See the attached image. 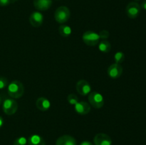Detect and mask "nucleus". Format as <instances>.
<instances>
[{
  "label": "nucleus",
  "mask_w": 146,
  "mask_h": 145,
  "mask_svg": "<svg viewBox=\"0 0 146 145\" xmlns=\"http://www.w3.org/2000/svg\"><path fill=\"white\" fill-rule=\"evenodd\" d=\"M76 88L78 93L80 95H82V96L88 95L91 91V85L86 80H78L77 82L76 85Z\"/></svg>",
  "instance_id": "0eeeda50"
},
{
  "label": "nucleus",
  "mask_w": 146,
  "mask_h": 145,
  "mask_svg": "<svg viewBox=\"0 0 146 145\" xmlns=\"http://www.w3.org/2000/svg\"><path fill=\"white\" fill-rule=\"evenodd\" d=\"M70 16H71V12L69 9L65 6L59 7L54 12V18L56 21L61 24L67 22L69 19Z\"/></svg>",
  "instance_id": "f03ea898"
},
{
  "label": "nucleus",
  "mask_w": 146,
  "mask_h": 145,
  "mask_svg": "<svg viewBox=\"0 0 146 145\" xmlns=\"http://www.w3.org/2000/svg\"><path fill=\"white\" fill-rule=\"evenodd\" d=\"M44 15L39 11H34L29 16V22L35 28L41 26L44 23Z\"/></svg>",
  "instance_id": "1a4fd4ad"
},
{
  "label": "nucleus",
  "mask_w": 146,
  "mask_h": 145,
  "mask_svg": "<svg viewBox=\"0 0 146 145\" xmlns=\"http://www.w3.org/2000/svg\"><path fill=\"white\" fill-rule=\"evenodd\" d=\"M98 36H99V38L102 40H106L110 36L109 31L107 30H102L98 33Z\"/></svg>",
  "instance_id": "4be33fe9"
},
{
  "label": "nucleus",
  "mask_w": 146,
  "mask_h": 145,
  "mask_svg": "<svg viewBox=\"0 0 146 145\" xmlns=\"http://www.w3.org/2000/svg\"><path fill=\"white\" fill-rule=\"evenodd\" d=\"M56 145H77L75 138L71 135H63L57 139Z\"/></svg>",
  "instance_id": "ddd939ff"
},
{
  "label": "nucleus",
  "mask_w": 146,
  "mask_h": 145,
  "mask_svg": "<svg viewBox=\"0 0 146 145\" xmlns=\"http://www.w3.org/2000/svg\"><path fill=\"white\" fill-rule=\"evenodd\" d=\"M98 50L102 53H109L111 50V44L107 40H102L100 43H98Z\"/></svg>",
  "instance_id": "dca6fc26"
},
{
  "label": "nucleus",
  "mask_w": 146,
  "mask_h": 145,
  "mask_svg": "<svg viewBox=\"0 0 146 145\" xmlns=\"http://www.w3.org/2000/svg\"><path fill=\"white\" fill-rule=\"evenodd\" d=\"M11 2V0H0V7H7Z\"/></svg>",
  "instance_id": "5701e85b"
},
{
  "label": "nucleus",
  "mask_w": 146,
  "mask_h": 145,
  "mask_svg": "<svg viewBox=\"0 0 146 145\" xmlns=\"http://www.w3.org/2000/svg\"><path fill=\"white\" fill-rule=\"evenodd\" d=\"M83 41L90 46H95L99 43V36L98 34L92 31H87L84 33L82 36Z\"/></svg>",
  "instance_id": "39448f33"
},
{
  "label": "nucleus",
  "mask_w": 146,
  "mask_h": 145,
  "mask_svg": "<svg viewBox=\"0 0 146 145\" xmlns=\"http://www.w3.org/2000/svg\"><path fill=\"white\" fill-rule=\"evenodd\" d=\"M94 142L95 145H112V139L108 134L98 133L94 136Z\"/></svg>",
  "instance_id": "9d476101"
},
{
  "label": "nucleus",
  "mask_w": 146,
  "mask_h": 145,
  "mask_svg": "<svg viewBox=\"0 0 146 145\" xmlns=\"http://www.w3.org/2000/svg\"><path fill=\"white\" fill-rule=\"evenodd\" d=\"M67 101L71 105H75L78 102V98L75 94H69L67 97Z\"/></svg>",
  "instance_id": "6ab92c4d"
},
{
  "label": "nucleus",
  "mask_w": 146,
  "mask_h": 145,
  "mask_svg": "<svg viewBox=\"0 0 146 145\" xmlns=\"http://www.w3.org/2000/svg\"><path fill=\"white\" fill-rule=\"evenodd\" d=\"M88 95V102L91 106L96 109H100L104 107V98L101 93L94 91L90 92Z\"/></svg>",
  "instance_id": "20e7f679"
},
{
  "label": "nucleus",
  "mask_w": 146,
  "mask_h": 145,
  "mask_svg": "<svg viewBox=\"0 0 146 145\" xmlns=\"http://www.w3.org/2000/svg\"><path fill=\"white\" fill-rule=\"evenodd\" d=\"M74 109L76 112L79 115H86L89 113L91 111V106L88 102L84 101H78L74 105Z\"/></svg>",
  "instance_id": "9b49d317"
},
{
  "label": "nucleus",
  "mask_w": 146,
  "mask_h": 145,
  "mask_svg": "<svg viewBox=\"0 0 146 145\" xmlns=\"http://www.w3.org/2000/svg\"><path fill=\"white\" fill-rule=\"evenodd\" d=\"M2 109L7 115H13L18 109V103L13 98H6L2 102Z\"/></svg>",
  "instance_id": "7ed1b4c3"
},
{
  "label": "nucleus",
  "mask_w": 146,
  "mask_h": 145,
  "mask_svg": "<svg viewBox=\"0 0 146 145\" xmlns=\"http://www.w3.org/2000/svg\"><path fill=\"white\" fill-rule=\"evenodd\" d=\"M125 60V54L124 53L121 52V51H118L115 53L114 55V61H115V63L121 64Z\"/></svg>",
  "instance_id": "a211bd4d"
},
{
  "label": "nucleus",
  "mask_w": 146,
  "mask_h": 145,
  "mask_svg": "<svg viewBox=\"0 0 146 145\" xmlns=\"http://www.w3.org/2000/svg\"><path fill=\"white\" fill-rule=\"evenodd\" d=\"M33 3L38 11H46L52 5V0H34Z\"/></svg>",
  "instance_id": "f8f14e48"
},
{
  "label": "nucleus",
  "mask_w": 146,
  "mask_h": 145,
  "mask_svg": "<svg viewBox=\"0 0 146 145\" xmlns=\"http://www.w3.org/2000/svg\"><path fill=\"white\" fill-rule=\"evenodd\" d=\"M58 33L61 36L66 38V37L71 36V33H72V29L69 26L61 25L58 28Z\"/></svg>",
  "instance_id": "f3484780"
},
{
  "label": "nucleus",
  "mask_w": 146,
  "mask_h": 145,
  "mask_svg": "<svg viewBox=\"0 0 146 145\" xmlns=\"http://www.w3.org/2000/svg\"><path fill=\"white\" fill-rule=\"evenodd\" d=\"M108 76L112 79H117L121 76L123 73V67L121 64L113 63L110 65L107 70Z\"/></svg>",
  "instance_id": "6e6552de"
},
{
  "label": "nucleus",
  "mask_w": 146,
  "mask_h": 145,
  "mask_svg": "<svg viewBox=\"0 0 146 145\" xmlns=\"http://www.w3.org/2000/svg\"><path fill=\"white\" fill-rule=\"evenodd\" d=\"M2 102H3L2 98H1V95H0V105H1V104L2 103Z\"/></svg>",
  "instance_id": "bb28decb"
},
{
  "label": "nucleus",
  "mask_w": 146,
  "mask_h": 145,
  "mask_svg": "<svg viewBox=\"0 0 146 145\" xmlns=\"http://www.w3.org/2000/svg\"><path fill=\"white\" fill-rule=\"evenodd\" d=\"M9 85L8 79L5 77L0 76V90H3L7 88Z\"/></svg>",
  "instance_id": "412c9836"
},
{
  "label": "nucleus",
  "mask_w": 146,
  "mask_h": 145,
  "mask_svg": "<svg viewBox=\"0 0 146 145\" xmlns=\"http://www.w3.org/2000/svg\"><path fill=\"white\" fill-rule=\"evenodd\" d=\"M141 7L138 3L135 1H132L130 2L125 8V12H126L127 16L130 18H135L139 16L141 13Z\"/></svg>",
  "instance_id": "423d86ee"
},
{
  "label": "nucleus",
  "mask_w": 146,
  "mask_h": 145,
  "mask_svg": "<svg viewBox=\"0 0 146 145\" xmlns=\"http://www.w3.org/2000/svg\"><path fill=\"white\" fill-rule=\"evenodd\" d=\"M7 93L13 99L21 98L24 93V86L19 80H13L7 86Z\"/></svg>",
  "instance_id": "f257e3e1"
},
{
  "label": "nucleus",
  "mask_w": 146,
  "mask_h": 145,
  "mask_svg": "<svg viewBox=\"0 0 146 145\" xmlns=\"http://www.w3.org/2000/svg\"><path fill=\"white\" fill-rule=\"evenodd\" d=\"M29 145H46L44 138L38 134H33L28 139Z\"/></svg>",
  "instance_id": "2eb2a0df"
},
{
  "label": "nucleus",
  "mask_w": 146,
  "mask_h": 145,
  "mask_svg": "<svg viewBox=\"0 0 146 145\" xmlns=\"http://www.w3.org/2000/svg\"><path fill=\"white\" fill-rule=\"evenodd\" d=\"M11 2H14V1H18V0H11Z\"/></svg>",
  "instance_id": "cd10ccee"
},
{
  "label": "nucleus",
  "mask_w": 146,
  "mask_h": 145,
  "mask_svg": "<svg viewBox=\"0 0 146 145\" xmlns=\"http://www.w3.org/2000/svg\"><path fill=\"white\" fill-rule=\"evenodd\" d=\"M141 7H142L143 9L146 10V0H144V1H143V3H142V4H141Z\"/></svg>",
  "instance_id": "393cba45"
},
{
  "label": "nucleus",
  "mask_w": 146,
  "mask_h": 145,
  "mask_svg": "<svg viewBox=\"0 0 146 145\" xmlns=\"http://www.w3.org/2000/svg\"><path fill=\"white\" fill-rule=\"evenodd\" d=\"M80 145H94V144H93L91 142H89V141H84V142H82L81 144H80Z\"/></svg>",
  "instance_id": "b1692460"
},
{
  "label": "nucleus",
  "mask_w": 146,
  "mask_h": 145,
  "mask_svg": "<svg viewBox=\"0 0 146 145\" xmlns=\"http://www.w3.org/2000/svg\"><path fill=\"white\" fill-rule=\"evenodd\" d=\"M28 139L25 136H20L16 139L14 142V145H27Z\"/></svg>",
  "instance_id": "aec40b11"
},
{
  "label": "nucleus",
  "mask_w": 146,
  "mask_h": 145,
  "mask_svg": "<svg viewBox=\"0 0 146 145\" xmlns=\"http://www.w3.org/2000/svg\"><path fill=\"white\" fill-rule=\"evenodd\" d=\"M36 106L41 112L47 111L51 107V102L47 98L44 97H41L36 100Z\"/></svg>",
  "instance_id": "4468645a"
},
{
  "label": "nucleus",
  "mask_w": 146,
  "mask_h": 145,
  "mask_svg": "<svg viewBox=\"0 0 146 145\" xmlns=\"http://www.w3.org/2000/svg\"><path fill=\"white\" fill-rule=\"evenodd\" d=\"M134 1H140V0H134Z\"/></svg>",
  "instance_id": "c85d7f7f"
},
{
  "label": "nucleus",
  "mask_w": 146,
  "mask_h": 145,
  "mask_svg": "<svg viewBox=\"0 0 146 145\" xmlns=\"http://www.w3.org/2000/svg\"><path fill=\"white\" fill-rule=\"evenodd\" d=\"M3 125H4V119H3L2 117L0 116V129L2 127Z\"/></svg>",
  "instance_id": "a878e982"
}]
</instances>
